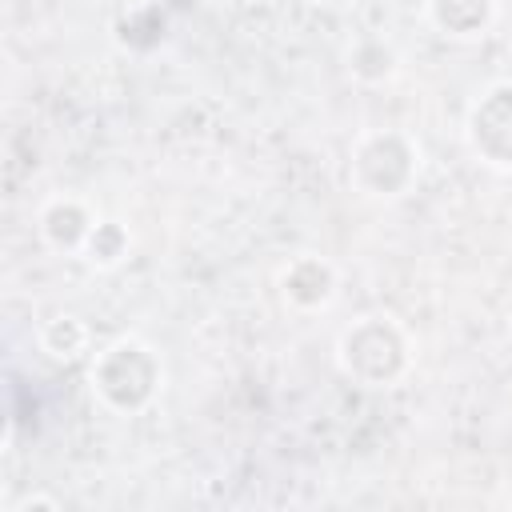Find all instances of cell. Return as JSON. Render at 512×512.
<instances>
[{
	"instance_id": "cell-1",
	"label": "cell",
	"mask_w": 512,
	"mask_h": 512,
	"mask_svg": "<svg viewBox=\"0 0 512 512\" xmlns=\"http://www.w3.org/2000/svg\"><path fill=\"white\" fill-rule=\"evenodd\" d=\"M168 384V368L156 344L136 332H120L92 348L88 356V392L112 416H144Z\"/></svg>"
},
{
	"instance_id": "cell-2",
	"label": "cell",
	"mask_w": 512,
	"mask_h": 512,
	"mask_svg": "<svg viewBox=\"0 0 512 512\" xmlns=\"http://www.w3.org/2000/svg\"><path fill=\"white\" fill-rule=\"evenodd\" d=\"M336 368L344 380L368 392H384L408 380L416 368V340L392 312H364L336 336Z\"/></svg>"
},
{
	"instance_id": "cell-3",
	"label": "cell",
	"mask_w": 512,
	"mask_h": 512,
	"mask_svg": "<svg viewBox=\"0 0 512 512\" xmlns=\"http://www.w3.org/2000/svg\"><path fill=\"white\" fill-rule=\"evenodd\" d=\"M344 176L364 200H404L424 176V148L408 128H364L348 148Z\"/></svg>"
},
{
	"instance_id": "cell-4",
	"label": "cell",
	"mask_w": 512,
	"mask_h": 512,
	"mask_svg": "<svg viewBox=\"0 0 512 512\" xmlns=\"http://www.w3.org/2000/svg\"><path fill=\"white\" fill-rule=\"evenodd\" d=\"M464 144L484 168L512 176V80H492L472 96L464 112Z\"/></svg>"
},
{
	"instance_id": "cell-5",
	"label": "cell",
	"mask_w": 512,
	"mask_h": 512,
	"mask_svg": "<svg viewBox=\"0 0 512 512\" xmlns=\"http://www.w3.org/2000/svg\"><path fill=\"white\" fill-rule=\"evenodd\" d=\"M280 304L296 316H320L340 296V268L320 252H296L276 272Z\"/></svg>"
},
{
	"instance_id": "cell-6",
	"label": "cell",
	"mask_w": 512,
	"mask_h": 512,
	"mask_svg": "<svg viewBox=\"0 0 512 512\" xmlns=\"http://www.w3.org/2000/svg\"><path fill=\"white\" fill-rule=\"evenodd\" d=\"M100 216L104 212L92 200H84L76 192H52L36 208V236L44 240V248H52L60 256H80Z\"/></svg>"
},
{
	"instance_id": "cell-7",
	"label": "cell",
	"mask_w": 512,
	"mask_h": 512,
	"mask_svg": "<svg viewBox=\"0 0 512 512\" xmlns=\"http://www.w3.org/2000/svg\"><path fill=\"white\" fill-rule=\"evenodd\" d=\"M496 16H500V0H424L428 28L452 44H472L488 36Z\"/></svg>"
},
{
	"instance_id": "cell-8",
	"label": "cell",
	"mask_w": 512,
	"mask_h": 512,
	"mask_svg": "<svg viewBox=\"0 0 512 512\" xmlns=\"http://www.w3.org/2000/svg\"><path fill=\"white\" fill-rule=\"evenodd\" d=\"M400 64H404V56L392 44V36H384V32H360V36H352V44L344 52V72L360 88L392 84L400 76Z\"/></svg>"
},
{
	"instance_id": "cell-9",
	"label": "cell",
	"mask_w": 512,
	"mask_h": 512,
	"mask_svg": "<svg viewBox=\"0 0 512 512\" xmlns=\"http://www.w3.org/2000/svg\"><path fill=\"white\" fill-rule=\"evenodd\" d=\"M116 44L128 48V52H152L168 40V12L160 0H140L132 8L120 12L116 28H112Z\"/></svg>"
},
{
	"instance_id": "cell-10",
	"label": "cell",
	"mask_w": 512,
	"mask_h": 512,
	"mask_svg": "<svg viewBox=\"0 0 512 512\" xmlns=\"http://www.w3.org/2000/svg\"><path fill=\"white\" fill-rule=\"evenodd\" d=\"M36 344H40V352H48V356L60 360V364L88 360V356H92V328H88V320L76 316V312H56V316H48V320L36 328Z\"/></svg>"
},
{
	"instance_id": "cell-11",
	"label": "cell",
	"mask_w": 512,
	"mask_h": 512,
	"mask_svg": "<svg viewBox=\"0 0 512 512\" xmlns=\"http://www.w3.org/2000/svg\"><path fill=\"white\" fill-rule=\"evenodd\" d=\"M128 256H132V228L124 220H116V216H100L92 236H88V244H84V252H80V260L88 268H96V272H112Z\"/></svg>"
},
{
	"instance_id": "cell-12",
	"label": "cell",
	"mask_w": 512,
	"mask_h": 512,
	"mask_svg": "<svg viewBox=\"0 0 512 512\" xmlns=\"http://www.w3.org/2000/svg\"><path fill=\"white\" fill-rule=\"evenodd\" d=\"M32 508L56 512V508H60V500H56V496H44V492H28V496H20V500H12V504H8V512H32Z\"/></svg>"
},
{
	"instance_id": "cell-13",
	"label": "cell",
	"mask_w": 512,
	"mask_h": 512,
	"mask_svg": "<svg viewBox=\"0 0 512 512\" xmlns=\"http://www.w3.org/2000/svg\"><path fill=\"white\" fill-rule=\"evenodd\" d=\"M316 4H328V8H348V4H356V0H316Z\"/></svg>"
}]
</instances>
